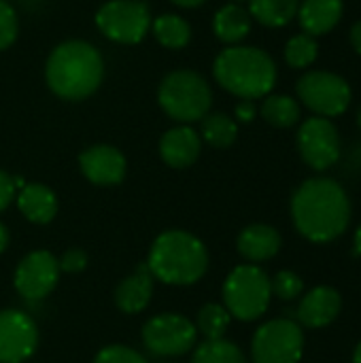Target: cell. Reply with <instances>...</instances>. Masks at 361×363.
<instances>
[{
  "mask_svg": "<svg viewBox=\"0 0 361 363\" xmlns=\"http://www.w3.org/2000/svg\"><path fill=\"white\" fill-rule=\"evenodd\" d=\"M357 125H360V130H361V106H360V111H357Z\"/></svg>",
  "mask_w": 361,
  "mask_h": 363,
  "instance_id": "ab89813d",
  "label": "cell"
},
{
  "mask_svg": "<svg viewBox=\"0 0 361 363\" xmlns=\"http://www.w3.org/2000/svg\"><path fill=\"white\" fill-rule=\"evenodd\" d=\"M153 296V274L147 264L136 268L130 277H126L115 289V304L126 315L143 313Z\"/></svg>",
  "mask_w": 361,
  "mask_h": 363,
  "instance_id": "d6986e66",
  "label": "cell"
},
{
  "mask_svg": "<svg viewBox=\"0 0 361 363\" xmlns=\"http://www.w3.org/2000/svg\"><path fill=\"white\" fill-rule=\"evenodd\" d=\"M317 55H319V45H317V38L311 34H304V32L296 34L285 45V62L289 68L304 70L315 64Z\"/></svg>",
  "mask_w": 361,
  "mask_h": 363,
  "instance_id": "83f0119b",
  "label": "cell"
},
{
  "mask_svg": "<svg viewBox=\"0 0 361 363\" xmlns=\"http://www.w3.org/2000/svg\"><path fill=\"white\" fill-rule=\"evenodd\" d=\"M223 306L238 321H257L270 306V277L257 264L236 266L223 283Z\"/></svg>",
  "mask_w": 361,
  "mask_h": 363,
  "instance_id": "8992f818",
  "label": "cell"
},
{
  "mask_svg": "<svg viewBox=\"0 0 361 363\" xmlns=\"http://www.w3.org/2000/svg\"><path fill=\"white\" fill-rule=\"evenodd\" d=\"M151 11L143 0H109L96 13L98 30L121 45L140 43L151 30Z\"/></svg>",
  "mask_w": 361,
  "mask_h": 363,
  "instance_id": "9c48e42d",
  "label": "cell"
},
{
  "mask_svg": "<svg viewBox=\"0 0 361 363\" xmlns=\"http://www.w3.org/2000/svg\"><path fill=\"white\" fill-rule=\"evenodd\" d=\"M17 30H19V26H17L15 9L6 0H0V51L9 49L15 43Z\"/></svg>",
  "mask_w": 361,
  "mask_h": 363,
  "instance_id": "f546056e",
  "label": "cell"
},
{
  "mask_svg": "<svg viewBox=\"0 0 361 363\" xmlns=\"http://www.w3.org/2000/svg\"><path fill=\"white\" fill-rule=\"evenodd\" d=\"M253 19L243 4H223L213 17V32L221 43L236 45L245 40L251 32Z\"/></svg>",
  "mask_w": 361,
  "mask_h": 363,
  "instance_id": "44dd1931",
  "label": "cell"
},
{
  "mask_svg": "<svg viewBox=\"0 0 361 363\" xmlns=\"http://www.w3.org/2000/svg\"><path fill=\"white\" fill-rule=\"evenodd\" d=\"M349 40H351V47L357 51L361 55V19L360 21H355L353 26H351V32H349Z\"/></svg>",
  "mask_w": 361,
  "mask_h": 363,
  "instance_id": "e575fe53",
  "label": "cell"
},
{
  "mask_svg": "<svg viewBox=\"0 0 361 363\" xmlns=\"http://www.w3.org/2000/svg\"><path fill=\"white\" fill-rule=\"evenodd\" d=\"M151 30H153L157 43L164 45L166 49H183L191 38V26L183 17L172 15V13L160 15L151 23Z\"/></svg>",
  "mask_w": 361,
  "mask_h": 363,
  "instance_id": "d4e9b609",
  "label": "cell"
},
{
  "mask_svg": "<svg viewBox=\"0 0 361 363\" xmlns=\"http://www.w3.org/2000/svg\"><path fill=\"white\" fill-rule=\"evenodd\" d=\"M296 91L309 111L326 119L345 115L353 100V91L347 79L330 70L304 72L296 83Z\"/></svg>",
  "mask_w": 361,
  "mask_h": 363,
  "instance_id": "52a82bcc",
  "label": "cell"
},
{
  "mask_svg": "<svg viewBox=\"0 0 361 363\" xmlns=\"http://www.w3.org/2000/svg\"><path fill=\"white\" fill-rule=\"evenodd\" d=\"M215 81L240 100L266 98L277 85V64L260 47L230 45L213 64Z\"/></svg>",
  "mask_w": 361,
  "mask_h": 363,
  "instance_id": "3957f363",
  "label": "cell"
},
{
  "mask_svg": "<svg viewBox=\"0 0 361 363\" xmlns=\"http://www.w3.org/2000/svg\"><path fill=\"white\" fill-rule=\"evenodd\" d=\"M38 345V330L32 317L21 311H0V363L28 362Z\"/></svg>",
  "mask_w": 361,
  "mask_h": 363,
  "instance_id": "4fadbf2b",
  "label": "cell"
},
{
  "mask_svg": "<svg viewBox=\"0 0 361 363\" xmlns=\"http://www.w3.org/2000/svg\"><path fill=\"white\" fill-rule=\"evenodd\" d=\"M147 268L153 279L166 285H194L209 270V251L194 234L168 230L153 240Z\"/></svg>",
  "mask_w": 361,
  "mask_h": 363,
  "instance_id": "277c9868",
  "label": "cell"
},
{
  "mask_svg": "<svg viewBox=\"0 0 361 363\" xmlns=\"http://www.w3.org/2000/svg\"><path fill=\"white\" fill-rule=\"evenodd\" d=\"M232 4H243V2H249V0H230Z\"/></svg>",
  "mask_w": 361,
  "mask_h": 363,
  "instance_id": "60d3db41",
  "label": "cell"
},
{
  "mask_svg": "<svg viewBox=\"0 0 361 363\" xmlns=\"http://www.w3.org/2000/svg\"><path fill=\"white\" fill-rule=\"evenodd\" d=\"M94 363H147V359L138 351H134L132 347L111 345V347H104L96 355Z\"/></svg>",
  "mask_w": 361,
  "mask_h": 363,
  "instance_id": "4dcf8cb0",
  "label": "cell"
},
{
  "mask_svg": "<svg viewBox=\"0 0 361 363\" xmlns=\"http://www.w3.org/2000/svg\"><path fill=\"white\" fill-rule=\"evenodd\" d=\"M9 240H11V234H9L6 225L0 221V255L6 251V247H9Z\"/></svg>",
  "mask_w": 361,
  "mask_h": 363,
  "instance_id": "d590c367",
  "label": "cell"
},
{
  "mask_svg": "<svg viewBox=\"0 0 361 363\" xmlns=\"http://www.w3.org/2000/svg\"><path fill=\"white\" fill-rule=\"evenodd\" d=\"M296 145L304 164L315 172H326L334 168L343 155L338 128L334 125L332 119L317 117V115L302 121L296 134Z\"/></svg>",
  "mask_w": 361,
  "mask_h": 363,
  "instance_id": "30bf717a",
  "label": "cell"
},
{
  "mask_svg": "<svg viewBox=\"0 0 361 363\" xmlns=\"http://www.w3.org/2000/svg\"><path fill=\"white\" fill-rule=\"evenodd\" d=\"M170 2H174L177 6H183V9H196V6L204 4L206 0H170Z\"/></svg>",
  "mask_w": 361,
  "mask_h": 363,
  "instance_id": "8d00e7d4",
  "label": "cell"
},
{
  "mask_svg": "<svg viewBox=\"0 0 361 363\" xmlns=\"http://www.w3.org/2000/svg\"><path fill=\"white\" fill-rule=\"evenodd\" d=\"M300 0H249V15L266 28H283L298 17Z\"/></svg>",
  "mask_w": 361,
  "mask_h": 363,
  "instance_id": "7402d4cb",
  "label": "cell"
},
{
  "mask_svg": "<svg viewBox=\"0 0 361 363\" xmlns=\"http://www.w3.org/2000/svg\"><path fill=\"white\" fill-rule=\"evenodd\" d=\"M340 311H343V298L338 289L330 285H319L302 296L296 311V321L309 330H323L338 319Z\"/></svg>",
  "mask_w": 361,
  "mask_h": 363,
  "instance_id": "9a60e30c",
  "label": "cell"
},
{
  "mask_svg": "<svg viewBox=\"0 0 361 363\" xmlns=\"http://www.w3.org/2000/svg\"><path fill=\"white\" fill-rule=\"evenodd\" d=\"M353 247H355V253L361 257V225L355 230V236H353Z\"/></svg>",
  "mask_w": 361,
  "mask_h": 363,
  "instance_id": "74e56055",
  "label": "cell"
},
{
  "mask_svg": "<svg viewBox=\"0 0 361 363\" xmlns=\"http://www.w3.org/2000/svg\"><path fill=\"white\" fill-rule=\"evenodd\" d=\"M15 194H17L15 181H13L6 172H2V170H0V213H2L11 202H13Z\"/></svg>",
  "mask_w": 361,
  "mask_h": 363,
  "instance_id": "d6a6232c",
  "label": "cell"
},
{
  "mask_svg": "<svg viewBox=\"0 0 361 363\" xmlns=\"http://www.w3.org/2000/svg\"><path fill=\"white\" fill-rule=\"evenodd\" d=\"M353 363H361V340L357 342L355 351H353Z\"/></svg>",
  "mask_w": 361,
  "mask_h": 363,
  "instance_id": "f35d334b",
  "label": "cell"
},
{
  "mask_svg": "<svg viewBox=\"0 0 361 363\" xmlns=\"http://www.w3.org/2000/svg\"><path fill=\"white\" fill-rule=\"evenodd\" d=\"M270 289H272V296H277L279 300L291 302L302 296L304 281L300 279V274H296L291 270H281L274 274V279H270Z\"/></svg>",
  "mask_w": 361,
  "mask_h": 363,
  "instance_id": "f1b7e54d",
  "label": "cell"
},
{
  "mask_svg": "<svg viewBox=\"0 0 361 363\" xmlns=\"http://www.w3.org/2000/svg\"><path fill=\"white\" fill-rule=\"evenodd\" d=\"M200 138L215 149H228L238 138V123L226 113H209L202 117Z\"/></svg>",
  "mask_w": 361,
  "mask_h": 363,
  "instance_id": "cb8c5ba5",
  "label": "cell"
},
{
  "mask_svg": "<svg viewBox=\"0 0 361 363\" xmlns=\"http://www.w3.org/2000/svg\"><path fill=\"white\" fill-rule=\"evenodd\" d=\"M230 313L221 304H206L198 313L196 330L204 336V340H221L230 328Z\"/></svg>",
  "mask_w": 361,
  "mask_h": 363,
  "instance_id": "4316f807",
  "label": "cell"
},
{
  "mask_svg": "<svg viewBox=\"0 0 361 363\" xmlns=\"http://www.w3.org/2000/svg\"><path fill=\"white\" fill-rule=\"evenodd\" d=\"M304 357V330L294 319H272L260 325L251 340L253 363H300Z\"/></svg>",
  "mask_w": 361,
  "mask_h": 363,
  "instance_id": "ba28073f",
  "label": "cell"
},
{
  "mask_svg": "<svg viewBox=\"0 0 361 363\" xmlns=\"http://www.w3.org/2000/svg\"><path fill=\"white\" fill-rule=\"evenodd\" d=\"M234 115H236V119H238L240 123L253 121L255 115H257L255 102H253V100H240V102L236 104V108H234Z\"/></svg>",
  "mask_w": 361,
  "mask_h": 363,
  "instance_id": "836d02e7",
  "label": "cell"
},
{
  "mask_svg": "<svg viewBox=\"0 0 361 363\" xmlns=\"http://www.w3.org/2000/svg\"><path fill=\"white\" fill-rule=\"evenodd\" d=\"M283 247V238L277 228L268 223H251L247 225L236 240L238 253L249 264H262L272 259Z\"/></svg>",
  "mask_w": 361,
  "mask_h": 363,
  "instance_id": "e0dca14e",
  "label": "cell"
},
{
  "mask_svg": "<svg viewBox=\"0 0 361 363\" xmlns=\"http://www.w3.org/2000/svg\"><path fill=\"white\" fill-rule=\"evenodd\" d=\"M289 208L298 234L315 245L338 240L351 223L349 194L330 177L306 179L294 191Z\"/></svg>",
  "mask_w": 361,
  "mask_h": 363,
  "instance_id": "6da1fadb",
  "label": "cell"
},
{
  "mask_svg": "<svg viewBox=\"0 0 361 363\" xmlns=\"http://www.w3.org/2000/svg\"><path fill=\"white\" fill-rule=\"evenodd\" d=\"M57 264H60V272L79 274L87 268V253L81 249H70L62 255V259H57Z\"/></svg>",
  "mask_w": 361,
  "mask_h": 363,
  "instance_id": "1f68e13d",
  "label": "cell"
},
{
  "mask_svg": "<svg viewBox=\"0 0 361 363\" xmlns=\"http://www.w3.org/2000/svg\"><path fill=\"white\" fill-rule=\"evenodd\" d=\"M15 196H17V208L30 223L47 225L49 221H53L57 213V198L53 189H49L43 183H28Z\"/></svg>",
  "mask_w": 361,
  "mask_h": 363,
  "instance_id": "ffe728a7",
  "label": "cell"
},
{
  "mask_svg": "<svg viewBox=\"0 0 361 363\" xmlns=\"http://www.w3.org/2000/svg\"><path fill=\"white\" fill-rule=\"evenodd\" d=\"M79 168L83 177L102 187L119 185L126 177V157L111 145H94L79 155Z\"/></svg>",
  "mask_w": 361,
  "mask_h": 363,
  "instance_id": "5bb4252c",
  "label": "cell"
},
{
  "mask_svg": "<svg viewBox=\"0 0 361 363\" xmlns=\"http://www.w3.org/2000/svg\"><path fill=\"white\" fill-rule=\"evenodd\" d=\"M345 15L343 0H302L298 6V19L304 34L323 36L332 32Z\"/></svg>",
  "mask_w": 361,
  "mask_h": 363,
  "instance_id": "ac0fdd59",
  "label": "cell"
},
{
  "mask_svg": "<svg viewBox=\"0 0 361 363\" xmlns=\"http://www.w3.org/2000/svg\"><path fill=\"white\" fill-rule=\"evenodd\" d=\"M191 363H247L245 353L232 340H204L196 347Z\"/></svg>",
  "mask_w": 361,
  "mask_h": 363,
  "instance_id": "484cf974",
  "label": "cell"
},
{
  "mask_svg": "<svg viewBox=\"0 0 361 363\" xmlns=\"http://www.w3.org/2000/svg\"><path fill=\"white\" fill-rule=\"evenodd\" d=\"M196 325L177 313L155 315L143 325V342L157 357H181L196 347Z\"/></svg>",
  "mask_w": 361,
  "mask_h": 363,
  "instance_id": "8fae6325",
  "label": "cell"
},
{
  "mask_svg": "<svg viewBox=\"0 0 361 363\" xmlns=\"http://www.w3.org/2000/svg\"><path fill=\"white\" fill-rule=\"evenodd\" d=\"M200 151H202V138L189 125L170 128L168 132H164L160 140V155L164 164L177 170L189 168L191 164H196V160L200 157Z\"/></svg>",
  "mask_w": 361,
  "mask_h": 363,
  "instance_id": "2e32d148",
  "label": "cell"
},
{
  "mask_svg": "<svg viewBox=\"0 0 361 363\" xmlns=\"http://www.w3.org/2000/svg\"><path fill=\"white\" fill-rule=\"evenodd\" d=\"M104 77L100 51L85 40H66L57 45L45 66L49 89L62 100H85L91 96Z\"/></svg>",
  "mask_w": 361,
  "mask_h": 363,
  "instance_id": "7a4b0ae2",
  "label": "cell"
},
{
  "mask_svg": "<svg viewBox=\"0 0 361 363\" xmlns=\"http://www.w3.org/2000/svg\"><path fill=\"white\" fill-rule=\"evenodd\" d=\"M60 281V264L49 251L28 253L15 268L13 285L17 294L26 300L47 298Z\"/></svg>",
  "mask_w": 361,
  "mask_h": 363,
  "instance_id": "7c38bea8",
  "label": "cell"
},
{
  "mask_svg": "<svg viewBox=\"0 0 361 363\" xmlns=\"http://www.w3.org/2000/svg\"><path fill=\"white\" fill-rule=\"evenodd\" d=\"M157 102L170 119L189 125L209 115L213 91L202 74L194 70H174L160 83Z\"/></svg>",
  "mask_w": 361,
  "mask_h": 363,
  "instance_id": "5b68a950",
  "label": "cell"
},
{
  "mask_svg": "<svg viewBox=\"0 0 361 363\" xmlns=\"http://www.w3.org/2000/svg\"><path fill=\"white\" fill-rule=\"evenodd\" d=\"M260 113L272 128H279V130L294 128L302 117L300 102L287 94H268L262 102Z\"/></svg>",
  "mask_w": 361,
  "mask_h": 363,
  "instance_id": "603a6c76",
  "label": "cell"
}]
</instances>
